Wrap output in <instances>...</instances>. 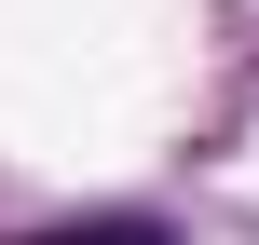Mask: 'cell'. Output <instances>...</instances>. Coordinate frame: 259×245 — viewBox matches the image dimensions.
Segmentation results:
<instances>
[{
  "mask_svg": "<svg viewBox=\"0 0 259 245\" xmlns=\"http://www.w3.org/2000/svg\"><path fill=\"white\" fill-rule=\"evenodd\" d=\"M14 245H178L150 205H123V218H55V232H14Z\"/></svg>",
  "mask_w": 259,
  "mask_h": 245,
  "instance_id": "cell-1",
  "label": "cell"
}]
</instances>
